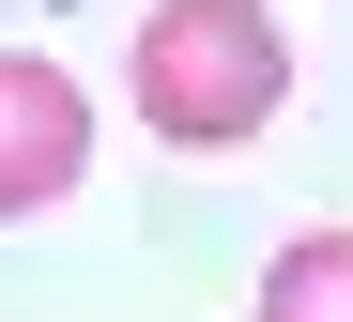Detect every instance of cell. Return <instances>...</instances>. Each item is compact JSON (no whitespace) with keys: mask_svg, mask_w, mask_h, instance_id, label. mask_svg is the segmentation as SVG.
<instances>
[{"mask_svg":"<svg viewBox=\"0 0 353 322\" xmlns=\"http://www.w3.org/2000/svg\"><path fill=\"white\" fill-rule=\"evenodd\" d=\"M123 92L169 154H246L261 123L292 108V31L261 0H154L123 46Z\"/></svg>","mask_w":353,"mask_h":322,"instance_id":"1","label":"cell"},{"mask_svg":"<svg viewBox=\"0 0 353 322\" xmlns=\"http://www.w3.org/2000/svg\"><path fill=\"white\" fill-rule=\"evenodd\" d=\"M77 169H92V92L46 46H0V215L77 200Z\"/></svg>","mask_w":353,"mask_h":322,"instance_id":"2","label":"cell"},{"mask_svg":"<svg viewBox=\"0 0 353 322\" xmlns=\"http://www.w3.org/2000/svg\"><path fill=\"white\" fill-rule=\"evenodd\" d=\"M246 322H353V230H292L261 261V307Z\"/></svg>","mask_w":353,"mask_h":322,"instance_id":"3","label":"cell"}]
</instances>
